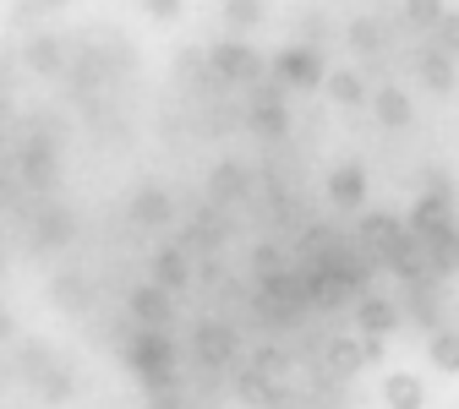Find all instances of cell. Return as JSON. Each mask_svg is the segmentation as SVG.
Returning a JSON list of instances; mask_svg holds the SVG:
<instances>
[{"mask_svg": "<svg viewBox=\"0 0 459 409\" xmlns=\"http://www.w3.org/2000/svg\"><path fill=\"white\" fill-rule=\"evenodd\" d=\"M121 361H126V371L143 377L148 393H169V388L181 382V377H176V338H169L164 328H143V333H132L126 349H121Z\"/></svg>", "mask_w": 459, "mask_h": 409, "instance_id": "6da1fadb", "label": "cell"}, {"mask_svg": "<svg viewBox=\"0 0 459 409\" xmlns=\"http://www.w3.org/2000/svg\"><path fill=\"white\" fill-rule=\"evenodd\" d=\"M208 72L219 77V82H241V88H263L268 77H263V55L252 49V44H241V38H219L213 49H208Z\"/></svg>", "mask_w": 459, "mask_h": 409, "instance_id": "7a4b0ae2", "label": "cell"}, {"mask_svg": "<svg viewBox=\"0 0 459 409\" xmlns=\"http://www.w3.org/2000/svg\"><path fill=\"white\" fill-rule=\"evenodd\" d=\"M6 169H12V181H22V186H33V192H49L55 181H61V164H55V137H28V142L6 158Z\"/></svg>", "mask_w": 459, "mask_h": 409, "instance_id": "3957f363", "label": "cell"}, {"mask_svg": "<svg viewBox=\"0 0 459 409\" xmlns=\"http://www.w3.org/2000/svg\"><path fill=\"white\" fill-rule=\"evenodd\" d=\"M273 77L284 88H296V93H312V88H328V66H323V49L312 44H284L273 55Z\"/></svg>", "mask_w": 459, "mask_h": 409, "instance_id": "277c9868", "label": "cell"}, {"mask_svg": "<svg viewBox=\"0 0 459 409\" xmlns=\"http://www.w3.org/2000/svg\"><path fill=\"white\" fill-rule=\"evenodd\" d=\"M126 311H132L143 328H164L169 317H176V301H169V289L143 284V289H132V295H126Z\"/></svg>", "mask_w": 459, "mask_h": 409, "instance_id": "5b68a950", "label": "cell"}, {"mask_svg": "<svg viewBox=\"0 0 459 409\" xmlns=\"http://www.w3.org/2000/svg\"><path fill=\"white\" fill-rule=\"evenodd\" d=\"M328 202L356 213V208L367 202V169H361V164H333V169H328Z\"/></svg>", "mask_w": 459, "mask_h": 409, "instance_id": "8992f818", "label": "cell"}, {"mask_svg": "<svg viewBox=\"0 0 459 409\" xmlns=\"http://www.w3.org/2000/svg\"><path fill=\"white\" fill-rule=\"evenodd\" d=\"M372 115L388 126V132H405L411 121H416V104H411V93L405 88H394V82H383L377 93H372Z\"/></svg>", "mask_w": 459, "mask_h": 409, "instance_id": "52a82bcc", "label": "cell"}, {"mask_svg": "<svg viewBox=\"0 0 459 409\" xmlns=\"http://www.w3.org/2000/svg\"><path fill=\"white\" fill-rule=\"evenodd\" d=\"M72 235H77V224H72V213H61V208H44V213L33 218V246H39V251L72 246Z\"/></svg>", "mask_w": 459, "mask_h": 409, "instance_id": "ba28073f", "label": "cell"}, {"mask_svg": "<svg viewBox=\"0 0 459 409\" xmlns=\"http://www.w3.org/2000/svg\"><path fill=\"white\" fill-rule=\"evenodd\" d=\"M356 328H361L367 338H388V333L399 328V306L383 301V295H367V301L356 306Z\"/></svg>", "mask_w": 459, "mask_h": 409, "instance_id": "9c48e42d", "label": "cell"}, {"mask_svg": "<svg viewBox=\"0 0 459 409\" xmlns=\"http://www.w3.org/2000/svg\"><path fill=\"white\" fill-rule=\"evenodd\" d=\"M176 218V202H169L159 186H143L137 197H132V224L137 229H159V224H169Z\"/></svg>", "mask_w": 459, "mask_h": 409, "instance_id": "30bf717a", "label": "cell"}, {"mask_svg": "<svg viewBox=\"0 0 459 409\" xmlns=\"http://www.w3.org/2000/svg\"><path fill=\"white\" fill-rule=\"evenodd\" d=\"M372 93H377V88H367V77L351 72V66H344V72H328V98L344 104V109H367Z\"/></svg>", "mask_w": 459, "mask_h": 409, "instance_id": "8fae6325", "label": "cell"}, {"mask_svg": "<svg viewBox=\"0 0 459 409\" xmlns=\"http://www.w3.org/2000/svg\"><path fill=\"white\" fill-rule=\"evenodd\" d=\"M416 72H421V82H427L432 93H454V88H459V72H454V55H443L437 44H432V49H421V61H416Z\"/></svg>", "mask_w": 459, "mask_h": 409, "instance_id": "7c38bea8", "label": "cell"}, {"mask_svg": "<svg viewBox=\"0 0 459 409\" xmlns=\"http://www.w3.org/2000/svg\"><path fill=\"white\" fill-rule=\"evenodd\" d=\"M197 355H203V366H224L236 355V333L224 322H197Z\"/></svg>", "mask_w": 459, "mask_h": 409, "instance_id": "4fadbf2b", "label": "cell"}, {"mask_svg": "<svg viewBox=\"0 0 459 409\" xmlns=\"http://www.w3.org/2000/svg\"><path fill=\"white\" fill-rule=\"evenodd\" d=\"M28 66H33L39 77H61V66H66V44L55 38V33L28 38Z\"/></svg>", "mask_w": 459, "mask_h": 409, "instance_id": "5bb4252c", "label": "cell"}, {"mask_svg": "<svg viewBox=\"0 0 459 409\" xmlns=\"http://www.w3.org/2000/svg\"><path fill=\"white\" fill-rule=\"evenodd\" d=\"M383 398H388V409H421V398H427V382H421L416 371H388V382H383Z\"/></svg>", "mask_w": 459, "mask_h": 409, "instance_id": "9a60e30c", "label": "cell"}, {"mask_svg": "<svg viewBox=\"0 0 459 409\" xmlns=\"http://www.w3.org/2000/svg\"><path fill=\"white\" fill-rule=\"evenodd\" d=\"M186 278H192V268H186V251L164 246V251L153 257V284H159V289H169V295H176V289H186Z\"/></svg>", "mask_w": 459, "mask_h": 409, "instance_id": "2e32d148", "label": "cell"}, {"mask_svg": "<svg viewBox=\"0 0 459 409\" xmlns=\"http://www.w3.org/2000/svg\"><path fill=\"white\" fill-rule=\"evenodd\" d=\"M399 235H405V229L394 224V213H367V218H361V246H367L372 257H383Z\"/></svg>", "mask_w": 459, "mask_h": 409, "instance_id": "e0dca14e", "label": "cell"}, {"mask_svg": "<svg viewBox=\"0 0 459 409\" xmlns=\"http://www.w3.org/2000/svg\"><path fill=\"white\" fill-rule=\"evenodd\" d=\"M367 366V344L361 338H328V371L333 377H351Z\"/></svg>", "mask_w": 459, "mask_h": 409, "instance_id": "ac0fdd59", "label": "cell"}, {"mask_svg": "<svg viewBox=\"0 0 459 409\" xmlns=\"http://www.w3.org/2000/svg\"><path fill=\"white\" fill-rule=\"evenodd\" d=\"M247 126H252V137H263V142H279L284 132H290V115H284L279 104H252Z\"/></svg>", "mask_w": 459, "mask_h": 409, "instance_id": "d6986e66", "label": "cell"}, {"mask_svg": "<svg viewBox=\"0 0 459 409\" xmlns=\"http://www.w3.org/2000/svg\"><path fill=\"white\" fill-rule=\"evenodd\" d=\"M49 301L61 306V311H82L88 301H93V289H88V278H77V273H61L49 284Z\"/></svg>", "mask_w": 459, "mask_h": 409, "instance_id": "ffe728a7", "label": "cell"}, {"mask_svg": "<svg viewBox=\"0 0 459 409\" xmlns=\"http://www.w3.org/2000/svg\"><path fill=\"white\" fill-rule=\"evenodd\" d=\"M208 192H213L219 202H236V197H247V169H241V164H219V169L208 175Z\"/></svg>", "mask_w": 459, "mask_h": 409, "instance_id": "44dd1931", "label": "cell"}, {"mask_svg": "<svg viewBox=\"0 0 459 409\" xmlns=\"http://www.w3.org/2000/svg\"><path fill=\"white\" fill-rule=\"evenodd\" d=\"M427 361L448 377H459V333H432L427 338Z\"/></svg>", "mask_w": 459, "mask_h": 409, "instance_id": "7402d4cb", "label": "cell"}, {"mask_svg": "<svg viewBox=\"0 0 459 409\" xmlns=\"http://www.w3.org/2000/svg\"><path fill=\"white\" fill-rule=\"evenodd\" d=\"M448 17V0H405V22L411 28H427V33H437V22Z\"/></svg>", "mask_w": 459, "mask_h": 409, "instance_id": "603a6c76", "label": "cell"}, {"mask_svg": "<svg viewBox=\"0 0 459 409\" xmlns=\"http://www.w3.org/2000/svg\"><path fill=\"white\" fill-rule=\"evenodd\" d=\"M219 17L236 28V33H247V28H257V22H263V0H224Z\"/></svg>", "mask_w": 459, "mask_h": 409, "instance_id": "cb8c5ba5", "label": "cell"}, {"mask_svg": "<svg viewBox=\"0 0 459 409\" xmlns=\"http://www.w3.org/2000/svg\"><path fill=\"white\" fill-rule=\"evenodd\" d=\"M236 393H241L252 409H263V404H268V393H273V377H263V371L252 366V371H241V377H236Z\"/></svg>", "mask_w": 459, "mask_h": 409, "instance_id": "d4e9b609", "label": "cell"}, {"mask_svg": "<svg viewBox=\"0 0 459 409\" xmlns=\"http://www.w3.org/2000/svg\"><path fill=\"white\" fill-rule=\"evenodd\" d=\"M351 49H361V55H383V28H377L372 17H356V22H351Z\"/></svg>", "mask_w": 459, "mask_h": 409, "instance_id": "484cf974", "label": "cell"}, {"mask_svg": "<svg viewBox=\"0 0 459 409\" xmlns=\"http://www.w3.org/2000/svg\"><path fill=\"white\" fill-rule=\"evenodd\" d=\"M39 393H44V404H66V398H72V371L55 366V371L44 377V388H39Z\"/></svg>", "mask_w": 459, "mask_h": 409, "instance_id": "4316f807", "label": "cell"}, {"mask_svg": "<svg viewBox=\"0 0 459 409\" xmlns=\"http://www.w3.org/2000/svg\"><path fill=\"white\" fill-rule=\"evenodd\" d=\"M252 366H257L263 377H273V382H279V377H284V349H279V344H263L257 355H252Z\"/></svg>", "mask_w": 459, "mask_h": 409, "instance_id": "83f0119b", "label": "cell"}, {"mask_svg": "<svg viewBox=\"0 0 459 409\" xmlns=\"http://www.w3.org/2000/svg\"><path fill=\"white\" fill-rule=\"evenodd\" d=\"M432 44H437L443 55H459V12H448V17L437 22V33H432Z\"/></svg>", "mask_w": 459, "mask_h": 409, "instance_id": "f1b7e54d", "label": "cell"}, {"mask_svg": "<svg viewBox=\"0 0 459 409\" xmlns=\"http://www.w3.org/2000/svg\"><path fill=\"white\" fill-rule=\"evenodd\" d=\"M263 409H301V393H296L290 382H273V393H268Z\"/></svg>", "mask_w": 459, "mask_h": 409, "instance_id": "f546056e", "label": "cell"}, {"mask_svg": "<svg viewBox=\"0 0 459 409\" xmlns=\"http://www.w3.org/2000/svg\"><path fill=\"white\" fill-rule=\"evenodd\" d=\"M284 93H290V88H284L279 77H268V82H263V88L252 93V104H279V109H284Z\"/></svg>", "mask_w": 459, "mask_h": 409, "instance_id": "4dcf8cb0", "label": "cell"}, {"mask_svg": "<svg viewBox=\"0 0 459 409\" xmlns=\"http://www.w3.org/2000/svg\"><path fill=\"white\" fill-rule=\"evenodd\" d=\"M252 268H257L263 278H279V251H273V246H257V251H252Z\"/></svg>", "mask_w": 459, "mask_h": 409, "instance_id": "1f68e13d", "label": "cell"}, {"mask_svg": "<svg viewBox=\"0 0 459 409\" xmlns=\"http://www.w3.org/2000/svg\"><path fill=\"white\" fill-rule=\"evenodd\" d=\"M143 6H148V17H159V22L181 17V0H143Z\"/></svg>", "mask_w": 459, "mask_h": 409, "instance_id": "d6a6232c", "label": "cell"}, {"mask_svg": "<svg viewBox=\"0 0 459 409\" xmlns=\"http://www.w3.org/2000/svg\"><path fill=\"white\" fill-rule=\"evenodd\" d=\"M44 6H66V0H44Z\"/></svg>", "mask_w": 459, "mask_h": 409, "instance_id": "836d02e7", "label": "cell"}]
</instances>
